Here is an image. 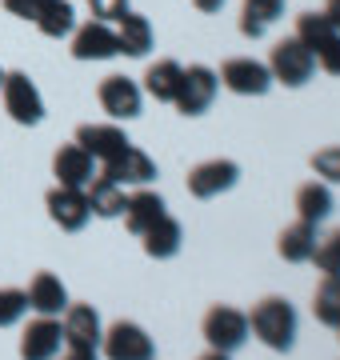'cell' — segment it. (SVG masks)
<instances>
[{
    "instance_id": "cell-5",
    "label": "cell",
    "mask_w": 340,
    "mask_h": 360,
    "mask_svg": "<svg viewBox=\"0 0 340 360\" xmlns=\"http://www.w3.org/2000/svg\"><path fill=\"white\" fill-rule=\"evenodd\" d=\"M100 352H105V360H152L157 356L152 336L144 333L136 321L108 324L105 336H100Z\"/></svg>"
},
{
    "instance_id": "cell-1",
    "label": "cell",
    "mask_w": 340,
    "mask_h": 360,
    "mask_svg": "<svg viewBox=\"0 0 340 360\" xmlns=\"http://www.w3.org/2000/svg\"><path fill=\"white\" fill-rule=\"evenodd\" d=\"M249 333L273 352H288L296 340V309L285 296H264L249 312Z\"/></svg>"
},
{
    "instance_id": "cell-34",
    "label": "cell",
    "mask_w": 340,
    "mask_h": 360,
    "mask_svg": "<svg viewBox=\"0 0 340 360\" xmlns=\"http://www.w3.org/2000/svg\"><path fill=\"white\" fill-rule=\"evenodd\" d=\"M53 360H96V352L92 348H68L65 356H53Z\"/></svg>"
},
{
    "instance_id": "cell-7",
    "label": "cell",
    "mask_w": 340,
    "mask_h": 360,
    "mask_svg": "<svg viewBox=\"0 0 340 360\" xmlns=\"http://www.w3.org/2000/svg\"><path fill=\"white\" fill-rule=\"evenodd\" d=\"M216 80H221L228 92H236V96H264V92L273 89L268 65L252 60V56H233V60H224Z\"/></svg>"
},
{
    "instance_id": "cell-32",
    "label": "cell",
    "mask_w": 340,
    "mask_h": 360,
    "mask_svg": "<svg viewBox=\"0 0 340 360\" xmlns=\"http://www.w3.org/2000/svg\"><path fill=\"white\" fill-rule=\"evenodd\" d=\"M89 8L96 20H120L129 13V0H89Z\"/></svg>"
},
{
    "instance_id": "cell-17",
    "label": "cell",
    "mask_w": 340,
    "mask_h": 360,
    "mask_svg": "<svg viewBox=\"0 0 340 360\" xmlns=\"http://www.w3.org/2000/svg\"><path fill=\"white\" fill-rule=\"evenodd\" d=\"M53 176H56V184L84 188V184L96 176V160H92L80 144H65V148L53 156Z\"/></svg>"
},
{
    "instance_id": "cell-11",
    "label": "cell",
    "mask_w": 340,
    "mask_h": 360,
    "mask_svg": "<svg viewBox=\"0 0 340 360\" xmlns=\"http://www.w3.org/2000/svg\"><path fill=\"white\" fill-rule=\"evenodd\" d=\"M236 180H240V168H236V160H224V156H216V160H204V165H197L192 172H188V193L197 196V200H212V196L228 193Z\"/></svg>"
},
{
    "instance_id": "cell-21",
    "label": "cell",
    "mask_w": 340,
    "mask_h": 360,
    "mask_svg": "<svg viewBox=\"0 0 340 360\" xmlns=\"http://www.w3.org/2000/svg\"><path fill=\"white\" fill-rule=\"evenodd\" d=\"M316 224H308V220L296 217V224H288L285 232H280V240H276V252L288 260V264H304V260H313L316 252Z\"/></svg>"
},
{
    "instance_id": "cell-16",
    "label": "cell",
    "mask_w": 340,
    "mask_h": 360,
    "mask_svg": "<svg viewBox=\"0 0 340 360\" xmlns=\"http://www.w3.org/2000/svg\"><path fill=\"white\" fill-rule=\"evenodd\" d=\"M25 296H28V309L37 312V316H60L68 309V288L56 272H37L28 281Z\"/></svg>"
},
{
    "instance_id": "cell-9",
    "label": "cell",
    "mask_w": 340,
    "mask_h": 360,
    "mask_svg": "<svg viewBox=\"0 0 340 360\" xmlns=\"http://www.w3.org/2000/svg\"><path fill=\"white\" fill-rule=\"evenodd\" d=\"M44 205H48V217H53V224H60L65 232H80L84 224H89V217H92L84 188H68V184H56V188H48Z\"/></svg>"
},
{
    "instance_id": "cell-35",
    "label": "cell",
    "mask_w": 340,
    "mask_h": 360,
    "mask_svg": "<svg viewBox=\"0 0 340 360\" xmlns=\"http://www.w3.org/2000/svg\"><path fill=\"white\" fill-rule=\"evenodd\" d=\"M224 0H192V8H200V13H221Z\"/></svg>"
},
{
    "instance_id": "cell-24",
    "label": "cell",
    "mask_w": 340,
    "mask_h": 360,
    "mask_svg": "<svg viewBox=\"0 0 340 360\" xmlns=\"http://www.w3.org/2000/svg\"><path fill=\"white\" fill-rule=\"evenodd\" d=\"M328 212H332V188L325 180H308L296 188V217L301 220L320 224V220H328Z\"/></svg>"
},
{
    "instance_id": "cell-25",
    "label": "cell",
    "mask_w": 340,
    "mask_h": 360,
    "mask_svg": "<svg viewBox=\"0 0 340 360\" xmlns=\"http://www.w3.org/2000/svg\"><path fill=\"white\" fill-rule=\"evenodd\" d=\"M285 13V0H244V8H240V32L244 37H264V28L280 20Z\"/></svg>"
},
{
    "instance_id": "cell-27",
    "label": "cell",
    "mask_w": 340,
    "mask_h": 360,
    "mask_svg": "<svg viewBox=\"0 0 340 360\" xmlns=\"http://www.w3.org/2000/svg\"><path fill=\"white\" fill-rule=\"evenodd\" d=\"M32 25H37L44 37L60 40V37H68V32L77 28V13H72V4H68V0H48Z\"/></svg>"
},
{
    "instance_id": "cell-8",
    "label": "cell",
    "mask_w": 340,
    "mask_h": 360,
    "mask_svg": "<svg viewBox=\"0 0 340 360\" xmlns=\"http://www.w3.org/2000/svg\"><path fill=\"white\" fill-rule=\"evenodd\" d=\"M4 112L13 116L16 124H40V116H44V101H40L37 84L28 80V72H4Z\"/></svg>"
},
{
    "instance_id": "cell-3",
    "label": "cell",
    "mask_w": 340,
    "mask_h": 360,
    "mask_svg": "<svg viewBox=\"0 0 340 360\" xmlns=\"http://www.w3.org/2000/svg\"><path fill=\"white\" fill-rule=\"evenodd\" d=\"M268 72H273L276 84H285V89H301L308 84L316 72V56L304 49L296 37H285L273 44V56H268Z\"/></svg>"
},
{
    "instance_id": "cell-38",
    "label": "cell",
    "mask_w": 340,
    "mask_h": 360,
    "mask_svg": "<svg viewBox=\"0 0 340 360\" xmlns=\"http://www.w3.org/2000/svg\"><path fill=\"white\" fill-rule=\"evenodd\" d=\"M0 84H4V68H0Z\"/></svg>"
},
{
    "instance_id": "cell-26",
    "label": "cell",
    "mask_w": 340,
    "mask_h": 360,
    "mask_svg": "<svg viewBox=\"0 0 340 360\" xmlns=\"http://www.w3.org/2000/svg\"><path fill=\"white\" fill-rule=\"evenodd\" d=\"M181 72L184 68L176 65V60H157V65H148V72H144V92H148L152 101L172 104L176 84H181Z\"/></svg>"
},
{
    "instance_id": "cell-2",
    "label": "cell",
    "mask_w": 340,
    "mask_h": 360,
    "mask_svg": "<svg viewBox=\"0 0 340 360\" xmlns=\"http://www.w3.org/2000/svg\"><path fill=\"white\" fill-rule=\"evenodd\" d=\"M296 40L316 56V65L328 77H340V28L325 13H304L296 16Z\"/></svg>"
},
{
    "instance_id": "cell-15",
    "label": "cell",
    "mask_w": 340,
    "mask_h": 360,
    "mask_svg": "<svg viewBox=\"0 0 340 360\" xmlns=\"http://www.w3.org/2000/svg\"><path fill=\"white\" fill-rule=\"evenodd\" d=\"M77 144L92 156V160L108 165V160H112L117 153H124L132 141L124 136L120 124H80V129H77Z\"/></svg>"
},
{
    "instance_id": "cell-29",
    "label": "cell",
    "mask_w": 340,
    "mask_h": 360,
    "mask_svg": "<svg viewBox=\"0 0 340 360\" xmlns=\"http://www.w3.org/2000/svg\"><path fill=\"white\" fill-rule=\"evenodd\" d=\"M313 260H316V269L325 272V276H340V229H332L328 236L316 240Z\"/></svg>"
},
{
    "instance_id": "cell-18",
    "label": "cell",
    "mask_w": 340,
    "mask_h": 360,
    "mask_svg": "<svg viewBox=\"0 0 340 360\" xmlns=\"http://www.w3.org/2000/svg\"><path fill=\"white\" fill-rule=\"evenodd\" d=\"M105 172L117 180V184H148V180L157 176V165H152V156L144 153V148L129 144L124 153H117L112 160H108Z\"/></svg>"
},
{
    "instance_id": "cell-30",
    "label": "cell",
    "mask_w": 340,
    "mask_h": 360,
    "mask_svg": "<svg viewBox=\"0 0 340 360\" xmlns=\"http://www.w3.org/2000/svg\"><path fill=\"white\" fill-rule=\"evenodd\" d=\"M28 312V296L20 288H0V328L16 324Z\"/></svg>"
},
{
    "instance_id": "cell-13",
    "label": "cell",
    "mask_w": 340,
    "mask_h": 360,
    "mask_svg": "<svg viewBox=\"0 0 340 360\" xmlns=\"http://www.w3.org/2000/svg\"><path fill=\"white\" fill-rule=\"evenodd\" d=\"M96 96H100V108H105L112 120H132V116H140L144 92H140V84L129 80V77H105L100 89H96Z\"/></svg>"
},
{
    "instance_id": "cell-36",
    "label": "cell",
    "mask_w": 340,
    "mask_h": 360,
    "mask_svg": "<svg viewBox=\"0 0 340 360\" xmlns=\"http://www.w3.org/2000/svg\"><path fill=\"white\" fill-rule=\"evenodd\" d=\"M325 16L340 28V0H328V4H325Z\"/></svg>"
},
{
    "instance_id": "cell-39",
    "label": "cell",
    "mask_w": 340,
    "mask_h": 360,
    "mask_svg": "<svg viewBox=\"0 0 340 360\" xmlns=\"http://www.w3.org/2000/svg\"><path fill=\"white\" fill-rule=\"evenodd\" d=\"M336 333H340V328H336Z\"/></svg>"
},
{
    "instance_id": "cell-31",
    "label": "cell",
    "mask_w": 340,
    "mask_h": 360,
    "mask_svg": "<svg viewBox=\"0 0 340 360\" xmlns=\"http://www.w3.org/2000/svg\"><path fill=\"white\" fill-rule=\"evenodd\" d=\"M313 172L325 180V184H340V144L313 153Z\"/></svg>"
},
{
    "instance_id": "cell-4",
    "label": "cell",
    "mask_w": 340,
    "mask_h": 360,
    "mask_svg": "<svg viewBox=\"0 0 340 360\" xmlns=\"http://www.w3.org/2000/svg\"><path fill=\"white\" fill-rule=\"evenodd\" d=\"M200 333H204L209 348H216V352H236V348L249 340V312L233 309V304H212L204 312Z\"/></svg>"
},
{
    "instance_id": "cell-6",
    "label": "cell",
    "mask_w": 340,
    "mask_h": 360,
    "mask_svg": "<svg viewBox=\"0 0 340 360\" xmlns=\"http://www.w3.org/2000/svg\"><path fill=\"white\" fill-rule=\"evenodd\" d=\"M216 72L204 65H188L181 72V84H176V96H172V104H176V112L184 116H200L209 112V104L216 101Z\"/></svg>"
},
{
    "instance_id": "cell-14",
    "label": "cell",
    "mask_w": 340,
    "mask_h": 360,
    "mask_svg": "<svg viewBox=\"0 0 340 360\" xmlns=\"http://www.w3.org/2000/svg\"><path fill=\"white\" fill-rule=\"evenodd\" d=\"M72 56L77 60H108V56H120L117 49V28L108 20H89L72 32Z\"/></svg>"
},
{
    "instance_id": "cell-22",
    "label": "cell",
    "mask_w": 340,
    "mask_h": 360,
    "mask_svg": "<svg viewBox=\"0 0 340 360\" xmlns=\"http://www.w3.org/2000/svg\"><path fill=\"white\" fill-rule=\"evenodd\" d=\"M117 49L124 52V56H144V52L152 49V25L144 20L140 13H124L117 20Z\"/></svg>"
},
{
    "instance_id": "cell-23",
    "label": "cell",
    "mask_w": 340,
    "mask_h": 360,
    "mask_svg": "<svg viewBox=\"0 0 340 360\" xmlns=\"http://www.w3.org/2000/svg\"><path fill=\"white\" fill-rule=\"evenodd\" d=\"M120 217H124V229H129L132 236H140L157 217H164V200H160L157 193L140 188V193H132L129 200H124V212H120Z\"/></svg>"
},
{
    "instance_id": "cell-28",
    "label": "cell",
    "mask_w": 340,
    "mask_h": 360,
    "mask_svg": "<svg viewBox=\"0 0 340 360\" xmlns=\"http://www.w3.org/2000/svg\"><path fill=\"white\" fill-rule=\"evenodd\" d=\"M313 316L325 328H340V276H325L313 292Z\"/></svg>"
},
{
    "instance_id": "cell-10",
    "label": "cell",
    "mask_w": 340,
    "mask_h": 360,
    "mask_svg": "<svg viewBox=\"0 0 340 360\" xmlns=\"http://www.w3.org/2000/svg\"><path fill=\"white\" fill-rule=\"evenodd\" d=\"M60 345H65L60 316H37L20 333V360H53L60 356Z\"/></svg>"
},
{
    "instance_id": "cell-19",
    "label": "cell",
    "mask_w": 340,
    "mask_h": 360,
    "mask_svg": "<svg viewBox=\"0 0 340 360\" xmlns=\"http://www.w3.org/2000/svg\"><path fill=\"white\" fill-rule=\"evenodd\" d=\"M140 240H144V252L152 260H169L181 252V240H184V232H181V220H172L169 212L164 217H157L148 229L140 232Z\"/></svg>"
},
{
    "instance_id": "cell-20",
    "label": "cell",
    "mask_w": 340,
    "mask_h": 360,
    "mask_svg": "<svg viewBox=\"0 0 340 360\" xmlns=\"http://www.w3.org/2000/svg\"><path fill=\"white\" fill-rule=\"evenodd\" d=\"M84 196H89V208L92 217H120L124 212V184H117V180L108 176V172H96V176L84 184Z\"/></svg>"
},
{
    "instance_id": "cell-37",
    "label": "cell",
    "mask_w": 340,
    "mask_h": 360,
    "mask_svg": "<svg viewBox=\"0 0 340 360\" xmlns=\"http://www.w3.org/2000/svg\"><path fill=\"white\" fill-rule=\"evenodd\" d=\"M200 360H233V356H228V352H216V348H209V352H204Z\"/></svg>"
},
{
    "instance_id": "cell-12",
    "label": "cell",
    "mask_w": 340,
    "mask_h": 360,
    "mask_svg": "<svg viewBox=\"0 0 340 360\" xmlns=\"http://www.w3.org/2000/svg\"><path fill=\"white\" fill-rule=\"evenodd\" d=\"M60 328H65L68 348H92V352L100 348V336H105L96 309H92V304H72V300H68V309L60 312Z\"/></svg>"
},
{
    "instance_id": "cell-33",
    "label": "cell",
    "mask_w": 340,
    "mask_h": 360,
    "mask_svg": "<svg viewBox=\"0 0 340 360\" xmlns=\"http://www.w3.org/2000/svg\"><path fill=\"white\" fill-rule=\"evenodd\" d=\"M44 4H48V0H4V8L13 16H20V20H37Z\"/></svg>"
}]
</instances>
